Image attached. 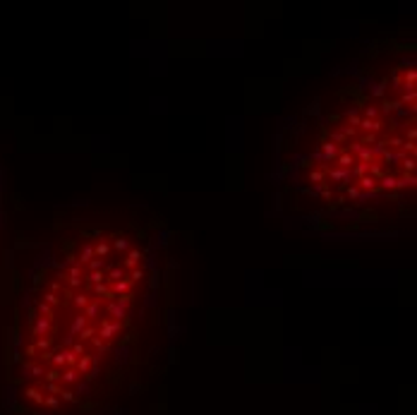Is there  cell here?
Here are the masks:
<instances>
[{"mask_svg":"<svg viewBox=\"0 0 417 415\" xmlns=\"http://www.w3.org/2000/svg\"><path fill=\"white\" fill-rule=\"evenodd\" d=\"M173 257L161 221L58 226L15 310L7 391L22 415H101L166 353Z\"/></svg>","mask_w":417,"mask_h":415,"instance_id":"obj_1","label":"cell"},{"mask_svg":"<svg viewBox=\"0 0 417 415\" xmlns=\"http://www.w3.org/2000/svg\"><path fill=\"white\" fill-rule=\"evenodd\" d=\"M293 214L326 228L400 221L415 199V51L386 48L309 106L280 154Z\"/></svg>","mask_w":417,"mask_h":415,"instance_id":"obj_2","label":"cell"}]
</instances>
